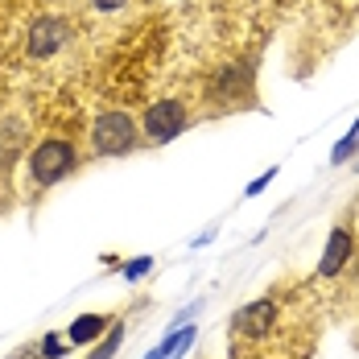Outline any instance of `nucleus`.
Wrapping results in <instances>:
<instances>
[{
    "instance_id": "9d476101",
    "label": "nucleus",
    "mask_w": 359,
    "mask_h": 359,
    "mask_svg": "<svg viewBox=\"0 0 359 359\" xmlns=\"http://www.w3.org/2000/svg\"><path fill=\"white\" fill-rule=\"evenodd\" d=\"M355 144H359V120H355V128H351V137H347V141H343V144H339V149H334V161H347Z\"/></svg>"
},
{
    "instance_id": "9b49d317",
    "label": "nucleus",
    "mask_w": 359,
    "mask_h": 359,
    "mask_svg": "<svg viewBox=\"0 0 359 359\" xmlns=\"http://www.w3.org/2000/svg\"><path fill=\"white\" fill-rule=\"evenodd\" d=\"M41 355H46V359H58V355H62V343H58V334H50V339L41 343Z\"/></svg>"
},
{
    "instance_id": "f8f14e48",
    "label": "nucleus",
    "mask_w": 359,
    "mask_h": 359,
    "mask_svg": "<svg viewBox=\"0 0 359 359\" xmlns=\"http://www.w3.org/2000/svg\"><path fill=\"white\" fill-rule=\"evenodd\" d=\"M87 4H91L95 13H116V8H124L128 0H87Z\"/></svg>"
},
{
    "instance_id": "39448f33",
    "label": "nucleus",
    "mask_w": 359,
    "mask_h": 359,
    "mask_svg": "<svg viewBox=\"0 0 359 359\" xmlns=\"http://www.w3.org/2000/svg\"><path fill=\"white\" fill-rule=\"evenodd\" d=\"M71 21L67 17H54V13H46V17H37L34 25H29V37H25V46H29V54L34 58H54L67 41H71Z\"/></svg>"
},
{
    "instance_id": "f03ea898",
    "label": "nucleus",
    "mask_w": 359,
    "mask_h": 359,
    "mask_svg": "<svg viewBox=\"0 0 359 359\" xmlns=\"http://www.w3.org/2000/svg\"><path fill=\"white\" fill-rule=\"evenodd\" d=\"M141 144H144L141 124H137V116H128V111L111 108V111H100V116L91 120V133H87V153H91V157H128V153H137Z\"/></svg>"
},
{
    "instance_id": "ddd939ff",
    "label": "nucleus",
    "mask_w": 359,
    "mask_h": 359,
    "mask_svg": "<svg viewBox=\"0 0 359 359\" xmlns=\"http://www.w3.org/2000/svg\"><path fill=\"white\" fill-rule=\"evenodd\" d=\"M8 359H46V355H41V347H25V351H17V355H8Z\"/></svg>"
},
{
    "instance_id": "0eeeda50",
    "label": "nucleus",
    "mask_w": 359,
    "mask_h": 359,
    "mask_svg": "<svg viewBox=\"0 0 359 359\" xmlns=\"http://www.w3.org/2000/svg\"><path fill=\"white\" fill-rule=\"evenodd\" d=\"M21 149H25V124L17 116L0 120V174L13 170V161L21 157Z\"/></svg>"
},
{
    "instance_id": "20e7f679",
    "label": "nucleus",
    "mask_w": 359,
    "mask_h": 359,
    "mask_svg": "<svg viewBox=\"0 0 359 359\" xmlns=\"http://www.w3.org/2000/svg\"><path fill=\"white\" fill-rule=\"evenodd\" d=\"M252 67L248 62H231V67H219L215 79L207 83V100H211V111H227L240 108V104H252Z\"/></svg>"
},
{
    "instance_id": "4468645a",
    "label": "nucleus",
    "mask_w": 359,
    "mask_h": 359,
    "mask_svg": "<svg viewBox=\"0 0 359 359\" xmlns=\"http://www.w3.org/2000/svg\"><path fill=\"white\" fill-rule=\"evenodd\" d=\"M144 269H149V260H137V264H128V277H141Z\"/></svg>"
},
{
    "instance_id": "6e6552de",
    "label": "nucleus",
    "mask_w": 359,
    "mask_h": 359,
    "mask_svg": "<svg viewBox=\"0 0 359 359\" xmlns=\"http://www.w3.org/2000/svg\"><path fill=\"white\" fill-rule=\"evenodd\" d=\"M111 323H116V318H108V314H79L71 323V343H95Z\"/></svg>"
},
{
    "instance_id": "1a4fd4ad",
    "label": "nucleus",
    "mask_w": 359,
    "mask_h": 359,
    "mask_svg": "<svg viewBox=\"0 0 359 359\" xmlns=\"http://www.w3.org/2000/svg\"><path fill=\"white\" fill-rule=\"evenodd\" d=\"M120 339H124V323L116 318V323L104 330V343H95V351H91L87 359H111L116 351H120Z\"/></svg>"
},
{
    "instance_id": "7ed1b4c3",
    "label": "nucleus",
    "mask_w": 359,
    "mask_h": 359,
    "mask_svg": "<svg viewBox=\"0 0 359 359\" xmlns=\"http://www.w3.org/2000/svg\"><path fill=\"white\" fill-rule=\"evenodd\" d=\"M137 124H141L144 144H165V141H174V137L186 133L190 111H186L182 100H153V104L141 111V120H137Z\"/></svg>"
},
{
    "instance_id": "423d86ee",
    "label": "nucleus",
    "mask_w": 359,
    "mask_h": 359,
    "mask_svg": "<svg viewBox=\"0 0 359 359\" xmlns=\"http://www.w3.org/2000/svg\"><path fill=\"white\" fill-rule=\"evenodd\" d=\"M351 248H355L351 227H334V231H330V240H326V248H323L318 273H323V277H339V273H343V264L351 260Z\"/></svg>"
},
{
    "instance_id": "f257e3e1",
    "label": "nucleus",
    "mask_w": 359,
    "mask_h": 359,
    "mask_svg": "<svg viewBox=\"0 0 359 359\" xmlns=\"http://www.w3.org/2000/svg\"><path fill=\"white\" fill-rule=\"evenodd\" d=\"M79 170V144L71 137H41L25 153V194H46L50 186Z\"/></svg>"
}]
</instances>
